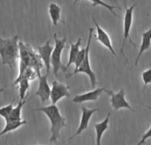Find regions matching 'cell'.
Returning a JSON list of instances; mask_svg holds the SVG:
<instances>
[{
    "instance_id": "44dd1931",
    "label": "cell",
    "mask_w": 151,
    "mask_h": 145,
    "mask_svg": "<svg viewBox=\"0 0 151 145\" xmlns=\"http://www.w3.org/2000/svg\"><path fill=\"white\" fill-rule=\"evenodd\" d=\"M14 98H13V100L9 104V105H4V106H3V107H1L0 108V116L2 117V118H4L5 120H8V118H9V116H10V114H11V113H12V109H13V102H14Z\"/></svg>"
},
{
    "instance_id": "9a60e30c",
    "label": "cell",
    "mask_w": 151,
    "mask_h": 145,
    "mask_svg": "<svg viewBox=\"0 0 151 145\" xmlns=\"http://www.w3.org/2000/svg\"><path fill=\"white\" fill-rule=\"evenodd\" d=\"M81 38H79L78 41L73 43L70 42V51H69V58H68V62L66 66H65V72L67 71V69L70 67L71 65H74V62L76 60V58L81 50Z\"/></svg>"
},
{
    "instance_id": "cb8c5ba5",
    "label": "cell",
    "mask_w": 151,
    "mask_h": 145,
    "mask_svg": "<svg viewBox=\"0 0 151 145\" xmlns=\"http://www.w3.org/2000/svg\"><path fill=\"white\" fill-rule=\"evenodd\" d=\"M151 138V125L150 127V128L147 130V132L142 136V138H141V140L139 141V143L137 144L136 145H143L145 144V143L147 142V140L148 139H150Z\"/></svg>"
},
{
    "instance_id": "6da1fadb",
    "label": "cell",
    "mask_w": 151,
    "mask_h": 145,
    "mask_svg": "<svg viewBox=\"0 0 151 145\" xmlns=\"http://www.w3.org/2000/svg\"><path fill=\"white\" fill-rule=\"evenodd\" d=\"M36 112H42L50 122V142L56 144L60 136V131L66 127L65 118L63 117L59 112L57 105H50L48 106H42L35 109Z\"/></svg>"
},
{
    "instance_id": "ac0fdd59",
    "label": "cell",
    "mask_w": 151,
    "mask_h": 145,
    "mask_svg": "<svg viewBox=\"0 0 151 145\" xmlns=\"http://www.w3.org/2000/svg\"><path fill=\"white\" fill-rule=\"evenodd\" d=\"M27 121L26 120H19V121H11V120H6L5 121V126L4 128V129L0 132V137L5 134H9L18 128H19L20 127H22L23 125H26Z\"/></svg>"
},
{
    "instance_id": "9c48e42d",
    "label": "cell",
    "mask_w": 151,
    "mask_h": 145,
    "mask_svg": "<svg viewBox=\"0 0 151 145\" xmlns=\"http://www.w3.org/2000/svg\"><path fill=\"white\" fill-rule=\"evenodd\" d=\"M98 111V109H88L85 106H82L81 107V121H80V125L76 130V132L68 139L69 141L75 138L76 136H80L81 134H82L85 130L88 129V124H89V121L93 116V114L95 113H96Z\"/></svg>"
},
{
    "instance_id": "ba28073f",
    "label": "cell",
    "mask_w": 151,
    "mask_h": 145,
    "mask_svg": "<svg viewBox=\"0 0 151 145\" xmlns=\"http://www.w3.org/2000/svg\"><path fill=\"white\" fill-rule=\"evenodd\" d=\"M70 87L63 83L58 82V81L52 82V87L50 91V100L51 105H57V103L64 97H70Z\"/></svg>"
},
{
    "instance_id": "5b68a950",
    "label": "cell",
    "mask_w": 151,
    "mask_h": 145,
    "mask_svg": "<svg viewBox=\"0 0 151 145\" xmlns=\"http://www.w3.org/2000/svg\"><path fill=\"white\" fill-rule=\"evenodd\" d=\"M136 6V4H134L133 5H131L130 7H127L125 4V9H126V12H125V16H124V38H123V44H122V48H121V52L125 58V59H127V57L125 55V46H126V43L128 39H130L131 43L133 45H135V43L132 41L131 37H130V31L132 28V25H133V18H134V10Z\"/></svg>"
},
{
    "instance_id": "7a4b0ae2",
    "label": "cell",
    "mask_w": 151,
    "mask_h": 145,
    "mask_svg": "<svg viewBox=\"0 0 151 145\" xmlns=\"http://www.w3.org/2000/svg\"><path fill=\"white\" fill-rule=\"evenodd\" d=\"M19 35H16L11 38L0 37V57L2 64L12 68L16 59L19 55Z\"/></svg>"
},
{
    "instance_id": "8992f818",
    "label": "cell",
    "mask_w": 151,
    "mask_h": 145,
    "mask_svg": "<svg viewBox=\"0 0 151 145\" xmlns=\"http://www.w3.org/2000/svg\"><path fill=\"white\" fill-rule=\"evenodd\" d=\"M104 91L111 97L110 102L111 104V106L114 110H120L122 108H126L128 110H131L132 112H134V108L130 105V104L127 101L125 97V89H121L119 92L115 93L112 90L105 89Z\"/></svg>"
},
{
    "instance_id": "277c9868",
    "label": "cell",
    "mask_w": 151,
    "mask_h": 145,
    "mask_svg": "<svg viewBox=\"0 0 151 145\" xmlns=\"http://www.w3.org/2000/svg\"><path fill=\"white\" fill-rule=\"evenodd\" d=\"M54 40H55V46L51 54V60H50V64H51V67L53 70V74H55L56 77H58V72L59 70H63L65 71V66L62 64L61 61V56H62V52L65 47V43L67 41V38L65 36L64 38H58L57 33H55L53 35Z\"/></svg>"
},
{
    "instance_id": "ffe728a7",
    "label": "cell",
    "mask_w": 151,
    "mask_h": 145,
    "mask_svg": "<svg viewBox=\"0 0 151 145\" xmlns=\"http://www.w3.org/2000/svg\"><path fill=\"white\" fill-rule=\"evenodd\" d=\"M19 100H25L26 99V96L27 91L29 90V87H30V83H29V80L27 78H21L19 82Z\"/></svg>"
},
{
    "instance_id": "8fae6325",
    "label": "cell",
    "mask_w": 151,
    "mask_h": 145,
    "mask_svg": "<svg viewBox=\"0 0 151 145\" xmlns=\"http://www.w3.org/2000/svg\"><path fill=\"white\" fill-rule=\"evenodd\" d=\"M94 23H95V26L96 27V39L100 43H102L104 47H106L113 55H116V52L113 49V46H112V43H111V37L110 35H108V33L100 27V25L97 23V21L96 20L95 18L92 19Z\"/></svg>"
},
{
    "instance_id": "2e32d148",
    "label": "cell",
    "mask_w": 151,
    "mask_h": 145,
    "mask_svg": "<svg viewBox=\"0 0 151 145\" xmlns=\"http://www.w3.org/2000/svg\"><path fill=\"white\" fill-rule=\"evenodd\" d=\"M61 7L56 3H50L49 4V14L54 27H57L61 19Z\"/></svg>"
},
{
    "instance_id": "7c38bea8",
    "label": "cell",
    "mask_w": 151,
    "mask_h": 145,
    "mask_svg": "<svg viewBox=\"0 0 151 145\" xmlns=\"http://www.w3.org/2000/svg\"><path fill=\"white\" fill-rule=\"evenodd\" d=\"M104 89L105 88H99V89H95L91 91L85 92L83 94L75 95L73 98V102L75 104H81L88 101H96L102 95Z\"/></svg>"
},
{
    "instance_id": "603a6c76",
    "label": "cell",
    "mask_w": 151,
    "mask_h": 145,
    "mask_svg": "<svg viewBox=\"0 0 151 145\" xmlns=\"http://www.w3.org/2000/svg\"><path fill=\"white\" fill-rule=\"evenodd\" d=\"M142 79L143 81V89H145L149 84H151V68H149L142 73Z\"/></svg>"
},
{
    "instance_id": "4fadbf2b",
    "label": "cell",
    "mask_w": 151,
    "mask_h": 145,
    "mask_svg": "<svg viewBox=\"0 0 151 145\" xmlns=\"http://www.w3.org/2000/svg\"><path fill=\"white\" fill-rule=\"evenodd\" d=\"M151 46V26L150 27L142 33V43H141V46H140V50H139V53L137 55V58L135 59V62H134V66H137L138 63H139V60L140 58H142V54L150 49Z\"/></svg>"
},
{
    "instance_id": "d6986e66",
    "label": "cell",
    "mask_w": 151,
    "mask_h": 145,
    "mask_svg": "<svg viewBox=\"0 0 151 145\" xmlns=\"http://www.w3.org/2000/svg\"><path fill=\"white\" fill-rule=\"evenodd\" d=\"M26 102H27V99L22 100V101L19 100V103L17 104V105L15 107H13L8 120H11V121H19V120H21V110H22L23 106L25 105Z\"/></svg>"
},
{
    "instance_id": "e0dca14e",
    "label": "cell",
    "mask_w": 151,
    "mask_h": 145,
    "mask_svg": "<svg viewBox=\"0 0 151 145\" xmlns=\"http://www.w3.org/2000/svg\"><path fill=\"white\" fill-rule=\"evenodd\" d=\"M80 1H81V0H74V1H73V5H75V4H76L77 3H79ZM89 1L91 2L92 6H94V7L98 6V5L104 6V8H106L107 10H109V12H111L114 16L119 17V15H118V14L116 13V12H115V9L121 10L120 7H119V6H117V5H111V4H107L104 0H89ZM111 1L115 2V0H111Z\"/></svg>"
},
{
    "instance_id": "7402d4cb",
    "label": "cell",
    "mask_w": 151,
    "mask_h": 145,
    "mask_svg": "<svg viewBox=\"0 0 151 145\" xmlns=\"http://www.w3.org/2000/svg\"><path fill=\"white\" fill-rule=\"evenodd\" d=\"M85 56H86V48H82V49H81V50H80V52H79V54H78V56L76 58V60L74 62V66H74L73 72L78 70V68L80 67V66L83 62V60L85 58Z\"/></svg>"
},
{
    "instance_id": "52a82bcc",
    "label": "cell",
    "mask_w": 151,
    "mask_h": 145,
    "mask_svg": "<svg viewBox=\"0 0 151 145\" xmlns=\"http://www.w3.org/2000/svg\"><path fill=\"white\" fill-rule=\"evenodd\" d=\"M48 76H49V74H45L43 75L38 76V80H39L38 89L34 94L35 97H38L41 99V102L42 104L47 103L49 99H50L51 88L50 87L49 82H48Z\"/></svg>"
},
{
    "instance_id": "30bf717a",
    "label": "cell",
    "mask_w": 151,
    "mask_h": 145,
    "mask_svg": "<svg viewBox=\"0 0 151 145\" xmlns=\"http://www.w3.org/2000/svg\"><path fill=\"white\" fill-rule=\"evenodd\" d=\"M53 49H54V47L51 45V41L50 39L48 41H46V43L43 45L37 47L38 55L41 58V59L45 66L46 74H50V71L51 68L50 60H51V54H52Z\"/></svg>"
},
{
    "instance_id": "484cf974",
    "label": "cell",
    "mask_w": 151,
    "mask_h": 145,
    "mask_svg": "<svg viewBox=\"0 0 151 145\" xmlns=\"http://www.w3.org/2000/svg\"><path fill=\"white\" fill-rule=\"evenodd\" d=\"M145 105L147 108H149V109H151V106H150V105Z\"/></svg>"
},
{
    "instance_id": "5bb4252c",
    "label": "cell",
    "mask_w": 151,
    "mask_h": 145,
    "mask_svg": "<svg viewBox=\"0 0 151 145\" xmlns=\"http://www.w3.org/2000/svg\"><path fill=\"white\" fill-rule=\"evenodd\" d=\"M110 116H111V113H109L106 116V118L99 123H96L94 125L95 130H96V145H102V138L104 134L105 133V131L108 129L109 128V120H110Z\"/></svg>"
},
{
    "instance_id": "3957f363",
    "label": "cell",
    "mask_w": 151,
    "mask_h": 145,
    "mask_svg": "<svg viewBox=\"0 0 151 145\" xmlns=\"http://www.w3.org/2000/svg\"><path fill=\"white\" fill-rule=\"evenodd\" d=\"M93 31L94 29L92 27L89 28V33H88V43L86 46V56L85 58L83 60V62L81 63V65L80 66V67L78 68L77 71L73 72V74L67 75L66 77H71L74 74H85L88 76L89 80H90V83H91V88L95 89V87L97 84V80H96V76L95 72L92 70L91 68V65H90V59H89V51H90V45H91V42H92V37H93Z\"/></svg>"
},
{
    "instance_id": "d4e9b609",
    "label": "cell",
    "mask_w": 151,
    "mask_h": 145,
    "mask_svg": "<svg viewBox=\"0 0 151 145\" xmlns=\"http://www.w3.org/2000/svg\"><path fill=\"white\" fill-rule=\"evenodd\" d=\"M4 88H1V89H0V93H2V92H4Z\"/></svg>"
}]
</instances>
